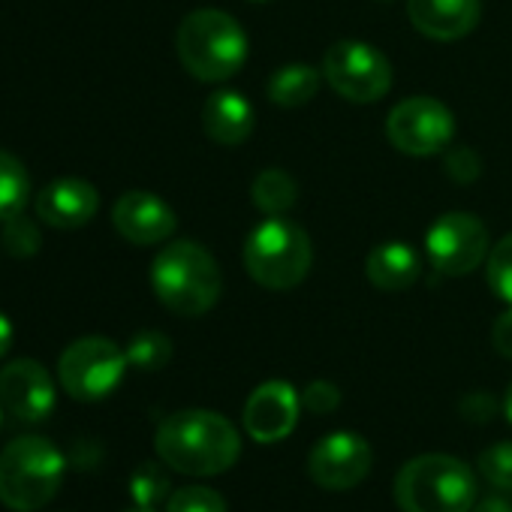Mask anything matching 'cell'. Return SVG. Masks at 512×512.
<instances>
[{"instance_id": "1", "label": "cell", "mask_w": 512, "mask_h": 512, "mask_svg": "<svg viewBox=\"0 0 512 512\" xmlns=\"http://www.w3.org/2000/svg\"><path fill=\"white\" fill-rule=\"evenodd\" d=\"M160 461L184 476H220L241 455L238 428L211 410H178L154 434Z\"/></svg>"}, {"instance_id": "2", "label": "cell", "mask_w": 512, "mask_h": 512, "mask_svg": "<svg viewBox=\"0 0 512 512\" xmlns=\"http://www.w3.org/2000/svg\"><path fill=\"white\" fill-rule=\"evenodd\" d=\"M151 290L163 308L178 317H202L208 314L220 293L223 278L214 256L196 241H172L151 263Z\"/></svg>"}, {"instance_id": "3", "label": "cell", "mask_w": 512, "mask_h": 512, "mask_svg": "<svg viewBox=\"0 0 512 512\" xmlns=\"http://www.w3.org/2000/svg\"><path fill=\"white\" fill-rule=\"evenodd\" d=\"M476 500V473L455 455H416L395 476V503L401 512H470Z\"/></svg>"}, {"instance_id": "4", "label": "cell", "mask_w": 512, "mask_h": 512, "mask_svg": "<svg viewBox=\"0 0 512 512\" xmlns=\"http://www.w3.org/2000/svg\"><path fill=\"white\" fill-rule=\"evenodd\" d=\"M175 49L193 79L226 82L247 61V34L229 13L196 10L178 25Z\"/></svg>"}, {"instance_id": "5", "label": "cell", "mask_w": 512, "mask_h": 512, "mask_svg": "<svg viewBox=\"0 0 512 512\" xmlns=\"http://www.w3.org/2000/svg\"><path fill=\"white\" fill-rule=\"evenodd\" d=\"M241 260L247 275L260 287L293 290L308 278L314 263L311 235L299 223L287 220L284 214L266 217L244 238Z\"/></svg>"}, {"instance_id": "6", "label": "cell", "mask_w": 512, "mask_h": 512, "mask_svg": "<svg viewBox=\"0 0 512 512\" xmlns=\"http://www.w3.org/2000/svg\"><path fill=\"white\" fill-rule=\"evenodd\" d=\"M64 455L46 437L25 434L0 452V503L16 512H37L64 485Z\"/></svg>"}, {"instance_id": "7", "label": "cell", "mask_w": 512, "mask_h": 512, "mask_svg": "<svg viewBox=\"0 0 512 512\" xmlns=\"http://www.w3.org/2000/svg\"><path fill=\"white\" fill-rule=\"evenodd\" d=\"M127 353L100 335L73 341L58 359V380L64 392L76 401H103L112 395L127 371Z\"/></svg>"}, {"instance_id": "8", "label": "cell", "mask_w": 512, "mask_h": 512, "mask_svg": "<svg viewBox=\"0 0 512 512\" xmlns=\"http://www.w3.org/2000/svg\"><path fill=\"white\" fill-rule=\"evenodd\" d=\"M323 79L350 103H377L392 88V64L371 43L341 40L323 55Z\"/></svg>"}, {"instance_id": "9", "label": "cell", "mask_w": 512, "mask_h": 512, "mask_svg": "<svg viewBox=\"0 0 512 512\" xmlns=\"http://www.w3.org/2000/svg\"><path fill=\"white\" fill-rule=\"evenodd\" d=\"M425 250L431 266L446 278H461L476 272L491 253L485 223L470 211H446L440 214L428 235Z\"/></svg>"}, {"instance_id": "10", "label": "cell", "mask_w": 512, "mask_h": 512, "mask_svg": "<svg viewBox=\"0 0 512 512\" xmlns=\"http://www.w3.org/2000/svg\"><path fill=\"white\" fill-rule=\"evenodd\" d=\"M389 142L410 157H431L449 148L455 115L434 97H407L386 118Z\"/></svg>"}, {"instance_id": "11", "label": "cell", "mask_w": 512, "mask_h": 512, "mask_svg": "<svg viewBox=\"0 0 512 512\" xmlns=\"http://www.w3.org/2000/svg\"><path fill=\"white\" fill-rule=\"evenodd\" d=\"M374 464L371 443L353 431L326 434L308 455V476L326 491H347L368 479Z\"/></svg>"}, {"instance_id": "12", "label": "cell", "mask_w": 512, "mask_h": 512, "mask_svg": "<svg viewBox=\"0 0 512 512\" xmlns=\"http://www.w3.org/2000/svg\"><path fill=\"white\" fill-rule=\"evenodd\" d=\"M55 398V380L37 359H16L0 371V404L22 425L49 419Z\"/></svg>"}, {"instance_id": "13", "label": "cell", "mask_w": 512, "mask_h": 512, "mask_svg": "<svg viewBox=\"0 0 512 512\" xmlns=\"http://www.w3.org/2000/svg\"><path fill=\"white\" fill-rule=\"evenodd\" d=\"M299 410L302 395L284 380H269L250 392V398L244 401L241 422L256 443H278L293 434Z\"/></svg>"}, {"instance_id": "14", "label": "cell", "mask_w": 512, "mask_h": 512, "mask_svg": "<svg viewBox=\"0 0 512 512\" xmlns=\"http://www.w3.org/2000/svg\"><path fill=\"white\" fill-rule=\"evenodd\" d=\"M112 223L121 232V238H127L130 244L148 247V244L166 241L175 232L178 217L157 193L130 190L124 196H118V202L112 208Z\"/></svg>"}, {"instance_id": "15", "label": "cell", "mask_w": 512, "mask_h": 512, "mask_svg": "<svg viewBox=\"0 0 512 512\" xmlns=\"http://www.w3.org/2000/svg\"><path fill=\"white\" fill-rule=\"evenodd\" d=\"M34 208L37 220L52 229H79L94 220L100 193L85 178H55L37 193Z\"/></svg>"}, {"instance_id": "16", "label": "cell", "mask_w": 512, "mask_h": 512, "mask_svg": "<svg viewBox=\"0 0 512 512\" xmlns=\"http://www.w3.org/2000/svg\"><path fill=\"white\" fill-rule=\"evenodd\" d=\"M482 16V0H410L407 19L413 28L440 43L467 37Z\"/></svg>"}, {"instance_id": "17", "label": "cell", "mask_w": 512, "mask_h": 512, "mask_svg": "<svg viewBox=\"0 0 512 512\" xmlns=\"http://www.w3.org/2000/svg\"><path fill=\"white\" fill-rule=\"evenodd\" d=\"M253 106L238 91H214L202 106V130L211 142L235 148L253 133Z\"/></svg>"}, {"instance_id": "18", "label": "cell", "mask_w": 512, "mask_h": 512, "mask_svg": "<svg viewBox=\"0 0 512 512\" xmlns=\"http://www.w3.org/2000/svg\"><path fill=\"white\" fill-rule=\"evenodd\" d=\"M422 260L407 241H383L371 247L365 260L368 281L383 293H404L419 281Z\"/></svg>"}, {"instance_id": "19", "label": "cell", "mask_w": 512, "mask_h": 512, "mask_svg": "<svg viewBox=\"0 0 512 512\" xmlns=\"http://www.w3.org/2000/svg\"><path fill=\"white\" fill-rule=\"evenodd\" d=\"M320 82H323V70H317L311 64H287L269 79L266 94L281 109H299L317 97Z\"/></svg>"}, {"instance_id": "20", "label": "cell", "mask_w": 512, "mask_h": 512, "mask_svg": "<svg viewBox=\"0 0 512 512\" xmlns=\"http://www.w3.org/2000/svg\"><path fill=\"white\" fill-rule=\"evenodd\" d=\"M250 196H253V205L260 208L266 217H278V214H287L296 205L299 184L284 169H263L250 184Z\"/></svg>"}, {"instance_id": "21", "label": "cell", "mask_w": 512, "mask_h": 512, "mask_svg": "<svg viewBox=\"0 0 512 512\" xmlns=\"http://www.w3.org/2000/svg\"><path fill=\"white\" fill-rule=\"evenodd\" d=\"M31 202V175L25 169V163L0 148V223L25 214Z\"/></svg>"}, {"instance_id": "22", "label": "cell", "mask_w": 512, "mask_h": 512, "mask_svg": "<svg viewBox=\"0 0 512 512\" xmlns=\"http://www.w3.org/2000/svg\"><path fill=\"white\" fill-rule=\"evenodd\" d=\"M127 362L139 371H160L169 365L172 359V341L157 332V329H145V332H136L127 344Z\"/></svg>"}, {"instance_id": "23", "label": "cell", "mask_w": 512, "mask_h": 512, "mask_svg": "<svg viewBox=\"0 0 512 512\" xmlns=\"http://www.w3.org/2000/svg\"><path fill=\"white\" fill-rule=\"evenodd\" d=\"M485 281H488L491 293L512 308V232L503 235L491 247L488 263H485Z\"/></svg>"}, {"instance_id": "24", "label": "cell", "mask_w": 512, "mask_h": 512, "mask_svg": "<svg viewBox=\"0 0 512 512\" xmlns=\"http://www.w3.org/2000/svg\"><path fill=\"white\" fill-rule=\"evenodd\" d=\"M130 497L136 506L154 509L163 497H169V476L163 473L160 464H139L136 473L130 476Z\"/></svg>"}, {"instance_id": "25", "label": "cell", "mask_w": 512, "mask_h": 512, "mask_svg": "<svg viewBox=\"0 0 512 512\" xmlns=\"http://www.w3.org/2000/svg\"><path fill=\"white\" fill-rule=\"evenodd\" d=\"M476 473L497 491H512V440L488 446L476 461Z\"/></svg>"}, {"instance_id": "26", "label": "cell", "mask_w": 512, "mask_h": 512, "mask_svg": "<svg viewBox=\"0 0 512 512\" xmlns=\"http://www.w3.org/2000/svg\"><path fill=\"white\" fill-rule=\"evenodd\" d=\"M166 512H229V509H226V500L214 488L187 485L169 494Z\"/></svg>"}, {"instance_id": "27", "label": "cell", "mask_w": 512, "mask_h": 512, "mask_svg": "<svg viewBox=\"0 0 512 512\" xmlns=\"http://www.w3.org/2000/svg\"><path fill=\"white\" fill-rule=\"evenodd\" d=\"M4 244L13 256H34L43 244L40 226L31 217L16 214V217L4 220Z\"/></svg>"}, {"instance_id": "28", "label": "cell", "mask_w": 512, "mask_h": 512, "mask_svg": "<svg viewBox=\"0 0 512 512\" xmlns=\"http://www.w3.org/2000/svg\"><path fill=\"white\" fill-rule=\"evenodd\" d=\"M338 404H341V392H338V386L329 383V380L311 383V386L305 389V395H302V407L311 410V413H332Z\"/></svg>"}, {"instance_id": "29", "label": "cell", "mask_w": 512, "mask_h": 512, "mask_svg": "<svg viewBox=\"0 0 512 512\" xmlns=\"http://www.w3.org/2000/svg\"><path fill=\"white\" fill-rule=\"evenodd\" d=\"M446 172H449V178L452 181H458V184H470L476 175H479V157H476V151L473 148H455V151H449V157H446Z\"/></svg>"}, {"instance_id": "30", "label": "cell", "mask_w": 512, "mask_h": 512, "mask_svg": "<svg viewBox=\"0 0 512 512\" xmlns=\"http://www.w3.org/2000/svg\"><path fill=\"white\" fill-rule=\"evenodd\" d=\"M491 344L500 356L512 359V308L503 311L497 320H494V329H491Z\"/></svg>"}, {"instance_id": "31", "label": "cell", "mask_w": 512, "mask_h": 512, "mask_svg": "<svg viewBox=\"0 0 512 512\" xmlns=\"http://www.w3.org/2000/svg\"><path fill=\"white\" fill-rule=\"evenodd\" d=\"M470 512H512V500L503 494H488V497L476 500V506Z\"/></svg>"}, {"instance_id": "32", "label": "cell", "mask_w": 512, "mask_h": 512, "mask_svg": "<svg viewBox=\"0 0 512 512\" xmlns=\"http://www.w3.org/2000/svg\"><path fill=\"white\" fill-rule=\"evenodd\" d=\"M10 347H13V323L4 311H0V359L10 353Z\"/></svg>"}, {"instance_id": "33", "label": "cell", "mask_w": 512, "mask_h": 512, "mask_svg": "<svg viewBox=\"0 0 512 512\" xmlns=\"http://www.w3.org/2000/svg\"><path fill=\"white\" fill-rule=\"evenodd\" d=\"M503 413H506V419L512 422V383H509V389H506V398H503Z\"/></svg>"}, {"instance_id": "34", "label": "cell", "mask_w": 512, "mask_h": 512, "mask_svg": "<svg viewBox=\"0 0 512 512\" xmlns=\"http://www.w3.org/2000/svg\"><path fill=\"white\" fill-rule=\"evenodd\" d=\"M127 512H154V509H145V506H133V509H127Z\"/></svg>"}, {"instance_id": "35", "label": "cell", "mask_w": 512, "mask_h": 512, "mask_svg": "<svg viewBox=\"0 0 512 512\" xmlns=\"http://www.w3.org/2000/svg\"><path fill=\"white\" fill-rule=\"evenodd\" d=\"M250 4H269V0H250Z\"/></svg>"}, {"instance_id": "36", "label": "cell", "mask_w": 512, "mask_h": 512, "mask_svg": "<svg viewBox=\"0 0 512 512\" xmlns=\"http://www.w3.org/2000/svg\"><path fill=\"white\" fill-rule=\"evenodd\" d=\"M377 4H392V0H377Z\"/></svg>"}]
</instances>
